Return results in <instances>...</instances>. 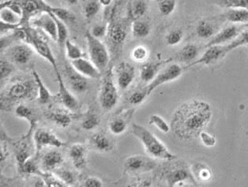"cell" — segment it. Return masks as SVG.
<instances>
[{
	"label": "cell",
	"instance_id": "1",
	"mask_svg": "<svg viewBox=\"0 0 248 187\" xmlns=\"http://www.w3.org/2000/svg\"><path fill=\"white\" fill-rule=\"evenodd\" d=\"M212 116L210 103L200 100L186 102L180 105L172 115L171 130L180 140H193L206 129Z\"/></svg>",
	"mask_w": 248,
	"mask_h": 187
},
{
	"label": "cell",
	"instance_id": "2",
	"mask_svg": "<svg viewBox=\"0 0 248 187\" xmlns=\"http://www.w3.org/2000/svg\"><path fill=\"white\" fill-rule=\"evenodd\" d=\"M132 133L135 137L141 143L145 152L150 157L163 161H174L176 155L168 149L156 136L142 125L134 123Z\"/></svg>",
	"mask_w": 248,
	"mask_h": 187
},
{
	"label": "cell",
	"instance_id": "3",
	"mask_svg": "<svg viewBox=\"0 0 248 187\" xmlns=\"http://www.w3.org/2000/svg\"><path fill=\"white\" fill-rule=\"evenodd\" d=\"M37 93V85L32 80H18L11 84L7 87L6 92L2 93L1 107L5 105L32 99Z\"/></svg>",
	"mask_w": 248,
	"mask_h": 187
},
{
	"label": "cell",
	"instance_id": "4",
	"mask_svg": "<svg viewBox=\"0 0 248 187\" xmlns=\"http://www.w3.org/2000/svg\"><path fill=\"white\" fill-rule=\"evenodd\" d=\"M86 40L90 60L100 71H104L108 65L110 60L109 52L107 47L101 40L93 37L90 31L86 32Z\"/></svg>",
	"mask_w": 248,
	"mask_h": 187
},
{
	"label": "cell",
	"instance_id": "5",
	"mask_svg": "<svg viewBox=\"0 0 248 187\" xmlns=\"http://www.w3.org/2000/svg\"><path fill=\"white\" fill-rule=\"evenodd\" d=\"M119 98V87L114 82L112 71H109L104 77L101 84L99 101L101 107L105 110H112L118 103Z\"/></svg>",
	"mask_w": 248,
	"mask_h": 187
},
{
	"label": "cell",
	"instance_id": "6",
	"mask_svg": "<svg viewBox=\"0 0 248 187\" xmlns=\"http://www.w3.org/2000/svg\"><path fill=\"white\" fill-rule=\"evenodd\" d=\"M26 41H28L30 45H32V47L34 49L35 52L40 55L42 58L47 60V62L52 66L56 72L59 71L58 65H57L56 57L54 56L52 50H51L47 41H45L43 37H41L39 35L38 32L35 30V28L29 27V28L26 29Z\"/></svg>",
	"mask_w": 248,
	"mask_h": 187
},
{
	"label": "cell",
	"instance_id": "7",
	"mask_svg": "<svg viewBox=\"0 0 248 187\" xmlns=\"http://www.w3.org/2000/svg\"><path fill=\"white\" fill-rule=\"evenodd\" d=\"M34 144L35 155L36 157L42 152L45 148L51 147L55 149H60L65 146L66 143L62 141L56 134L50 129L45 128H37L32 136Z\"/></svg>",
	"mask_w": 248,
	"mask_h": 187
},
{
	"label": "cell",
	"instance_id": "8",
	"mask_svg": "<svg viewBox=\"0 0 248 187\" xmlns=\"http://www.w3.org/2000/svg\"><path fill=\"white\" fill-rule=\"evenodd\" d=\"M165 180L169 187H182L187 184L196 186L197 182L190 168L186 165H177L165 173Z\"/></svg>",
	"mask_w": 248,
	"mask_h": 187
},
{
	"label": "cell",
	"instance_id": "9",
	"mask_svg": "<svg viewBox=\"0 0 248 187\" xmlns=\"http://www.w3.org/2000/svg\"><path fill=\"white\" fill-rule=\"evenodd\" d=\"M124 168L131 174H146L157 167L154 158L141 155H133L124 160Z\"/></svg>",
	"mask_w": 248,
	"mask_h": 187
},
{
	"label": "cell",
	"instance_id": "10",
	"mask_svg": "<svg viewBox=\"0 0 248 187\" xmlns=\"http://www.w3.org/2000/svg\"><path fill=\"white\" fill-rule=\"evenodd\" d=\"M35 52L34 49L29 43L15 44L6 50V57L16 65H26L33 58Z\"/></svg>",
	"mask_w": 248,
	"mask_h": 187
},
{
	"label": "cell",
	"instance_id": "11",
	"mask_svg": "<svg viewBox=\"0 0 248 187\" xmlns=\"http://www.w3.org/2000/svg\"><path fill=\"white\" fill-rule=\"evenodd\" d=\"M184 68L181 67L177 64H171L168 65L162 71L159 72L155 79L148 84L146 86L149 95H151L154 90H156L159 86H162L164 84L172 82L174 80L180 78L184 72Z\"/></svg>",
	"mask_w": 248,
	"mask_h": 187
},
{
	"label": "cell",
	"instance_id": "12",
	"mask_svg": "<svg viewBox=\"0 0 248 187\" xmlns=\"http://www.w3.org/2000/svg\"><path fill=\"white\" fill-rule=\"evenodd\" d=\"M31 25L35 28H40L43 30L46 34L57 42V24L53 15L48 11H45L39 14L31 21Z\"/></svg>",
	"mask_w": 248,
	"mask_h": 187
},
{
	"label": "cell",
	"instance_id": "13",
	"mask_svg": "<svg viewBox=\"0 0 248 187\" xmlns=\"http://www.w3.org/2000/svg\"><path fill=\"white\" fill-rule=\"evenodd\" d=\"M225 55L226 53H225L224 46L214 45L211 47L206 48L205 52L201 57L189 64L186 67H184V69H188L199 65H207L214 64L220 59H222L223 57H225Z\"/></svg>",
	"mask_w": 248,
	"mask_h": 187
},
{
	"label": "cell",
	"instance_id": "14",
	"mask_svg": "<svg viewBox=\"0 0 248 187\" xmlns=\"http://www.w3.org/2000/svg\"><path fill=\"white\" fill-rule=\"evenodd\" d=\"M135 78V68L131 64L122 62L116 69V84L120 90H126L131 86Z\"/></svg>",
	"mask_w": 248,
	"mask_h": 187
},
{
	"label": "cell",
	"instance_id": "15",
	"mask_svg": "<svg viewBox=\"0 0 248 187\" xmlns=\"http://www.w3.org/2000/svg\"><path fill=\"white\" fill-rule=\"evenodd\" d=\"M71 67L78 73L84 75L88 79H100L101 71L96 68V65L91 60L81 57L71 61Z\"/></svg>",
	"mask_w": 248,
	"mask_h": 187
},
{
	"label": "cell",
	"instance_id": "16",
	"mask_svg": "<svg viewBox=\"0 0 248 187\" xmlns=\"http://www.w3.org/2000/svg\"><path fill=\"white\" fill-rule=\"evenodd\" d=\"M56 75L59 84V93L57 96L60 102L68 110L73 111L77 110L78 107V102L77 99L66 87L60 71L56 72Z\"/></svg>",
	"mask_w": 248,
	"mask_h": 187
},
{
	"label": "cell",
	"instance_id": "17",
	"mask_svg": "<svg viewBox=\"0 0 248 187\" xmlns=\"http://www.w3.org/2000/svg\"><path fill=\"white\" fill-rule=\"evenodd\" d=\"M69 157L75 169L83 170L88 164L87 148L80 143L72 144L69 150Z\"/></svg>",
	"mask_w": 248,
	"mask_h": 187
},
{
	"label": "cell",
	"instance_id": "18",
	"mask_svg": "<svg viewBox=\"0 0 248 187\" xmlns=\"http://www.w3.org/2000/svg\"><path fill=\"white\" fill-rule=\"evenodd\" d=\"M171 59L160 60L156 62L146 63L141 68L140 70V79L141 81L146 84H150L158 75L159 71L164 65L171 61Z\"/></svg>",
	"mask_w": 248,
	"mask_h": 187
},
{
	"label": "cell",
	"instance_id": "19",
	"mask_svg": "<svg viewBox=\"0 0 248 187\" xmlns=\"http://www.w3.org/2000/svg\"><path fill=\"white\" fill-rule=\"evenodd\" d=\"M135 110H128L122 115L116 116L110 120L108 129L113 135L120 136L124 134L128 127L129 121L134 115Z\"/></svg>",
	"mask_w": 248,
	"mask_h": 187
},
{
	"label": "cell",
	"instance_id": "20",
	"mask_svg": "<svg viewBox=\"0 0 248 187\" xmlns=\"http://www.w3.org/2000/svg\"><path fill=\"white\" fill-rule=\"evenodd\" d=\"M108 36L111 41V45L116 49H120L122 47L126 36L127 32L122 24L119 22H113L108 26Z\"/></svg>",
	"mask_w": 248,
	"mask_h": 187
},
{
	"label": "cell",
	"instance_id": "21",
	"mask_svg": "<svg viewBox=\"0 0 248 187\" xmlns=\"http://www.w3.org/2000/svg\"><path fill=\"white\" fill-rule=\"evenodd\" d=\"M64 161L62 153L58 150L49 151L41 159V167L44 171H54L60 168Z\"/></svg>",
	"mask_w": 248,
	"mask_h": 187
},
{
	"label": "cell",
	"instance_id": "22",
	"mask_svg": "<svg viewBox=\"0 0 248 187\" xmlns=\"http://www.w3.org/2000/svg\"><path fill=\"white\" fill-rule=\"evenodd\" d=\"M238 35V28L235 26H227L217 33L210 41L205 45V49L214 45H220L228 41H232Z\"/></svg>",
	"mask_w": 248,
	"mask_h": 187
},
{
	"label": "cell",
	"instance_id": "23",
	"mask_svg": "<svg viewBox=\"0 0 248 187\" xmlns=\"http://www.w3.org/2000/svg\"><path fill=\"white\" fill-rule=\"evenodd\" d=\"M22 7L23 9V19H25L47 11L49 5L45 3L44 0H26Z\"/></svg>",
	"mask_w": 248,
	"mask_h": 187
},
{
	"label": "cell",
	"instance_id": "24",
	"mask_svg": "<svg viewBox=\"0 0 248 187\" xmlns=\"http://www.w3.org/2000/svg\"><path fill=\"white\" fill-rule=\"evenodd\" d=\"M67 77L71 87L77 93H84L87 91L89 89V82L88 78L78 73L72 68L71 70L67 71Z\"/></svg>",
	"mask_w": 248,
	"mask_h": 187
},
{
	"label": "cell",
	"instance_id": "25",
	"mask_svg": "<svg viewBox=\"0 0 248 187\" xmlns=\"http://www.w3.org/2000/svg\"><path fill=\"white\" fill-rule=\"evenodd\" d=\"M90 145L92 149L99 153H108L113 149V143L103 133L93 134L90 138Z\"/></svg>",
	"mask_w": 248,
	"mask_h": 187
},
{
	"label": "cell",
	"instance_id": "26",
	"mask_svg": "<svg viewBox=\"0 0 248 187\" xmlns=\"http://www.w3.org/2000/svg\"><path fill=\"white\" fill-rule=\"evenodd\" d=\"M22 20H23V17L22 15L14 11L9 5L1 6V10H0L1 22L19 27Z\"/></svg>",
	"mask_w": 248,
	"mask_h": 187
},
{
	"label": "cell",
	"instance_id": "27",
	"mask_svg": "<svg viewBox=\"0 0 248 187\" xmlns=\"http://www.w3.org/2000/svg\"><path fill=\"white\" fill-rule=\"evenodd\" d=\"M47 119L60 128H67L72 122L71 114L66 110H56L51 111L47 114Z\"/></svg>",
	"mask_w": 248,
	"mask_h": 187
},
{
	"label": "cell",
	"instance_id": "28",
	"mask_svg": "<svg viewBox=\"0 0 248 187\" xmlns=\"http://www.w3.org/2000/svg\"><path fill=\"white\" fill-rule=\"evenodd\" d=\"M223 19L232 23H248V9H230L220 15Z\"/></svg>",
	"mask_w": 248,
	"mask_h": 187
},
{
	"label": "cell",
	"instance_id": "29",
	"mask_svg": "<svg viewBox=\"0 0 248 187\" xmlns=\"http://www.w3.org/2000/svg\"><path fill=\"white\" fill-rule=\"evenodd\" d=\"M199 53V48L194 44H188L178 52L176 59L180 62L192 63L197 60Z\"/></svg>",
	"mask_w": 248,
	"mask_h": 187
},
{
	"label": "cell",
	"instance_id": "30",
	"mask_svg": "<svg viewBox=\"0 0 248 187\" xmlns=\"http://www.w3.org/2000/svg\"><path fill=\"white\" fill-rule=\"evenodd\" d=\"M32 75L34 78L35 82L37 85V100L41 104H47L52 99V95L47 86H45L43 80L36 71H32Z\"/></svg>",
	"mask_w": 248,
	"mask_h": 187
},
{
	"label": "cell",
	"instance_id": "31",
	"mask_svg": "<svg viewBox=\"0 0 248 187\" xmlns=\"http://www.w3.org/2000/svg\"><path fill=\"white\" fill-rule=\"evenodd\" d=\"M131 30H132L133 36L136 38H146L151 32V26L146 20L139 18L133 22Z\"/></svg>",
	"mask_w": 248,
	"mask_h": 187
},
{
	"label": "cell",
	"instance_id": "32",
	"mask_svg": "<svg viewBox=\"0 0 248 187\" xmlns=\"http://www.w3.org/2000/svg\"><path fill=\"white\" fill-rule=\"evenodd\" d=\"M15 112L16 116L18 117L19 119H24L28 121L30 124V128L34 129L35 125H36V120L33 117V113L30 107L23 105V104H20L15 108Z\"/></svg>",
	"mask_w": 248,
	"mask_h": 187
},
{
	"label": "cell",
	"instance_id": "33",
	"mask_svg": "<svg viewBox=\"0 0 248 187\" xmlns=\"http://www.w3.org/2000/svg\"><path fill=\"white\" fill-rule=\"evenodd\" d=\"M215 34L214 26L206 20H201L196 26V34L202 39H209Z\"/></svg>",
	"mask_w": 248,
	"mask_h": 187
},
{
	"label": "cell",
	"instance_id": "34",
	"mask_svg": "<svg viewBox=\"0 0 248 187\" xmlns=\"http://www.w3.org/2000/svg\"><path fill=\"white\" fill-rule=\"evenodd\" d=\"M248 45V29L238 34L229 45H225V53H229L238 48Z\"/></svg>",
	"mask_w": 248,
	"mask_h": 187
},
{
	"label": "cell",
	"instance_id": "35",
	"mask_svg": "<svg viewBox=\"0 0 248 187\" xmlns=\"http://www.w3.org/2000/svg\"><path fill=\"white\" fill-rule=\"evenodd\" d=\"M47 11L55 15L56 17H58L59 19L62 20V22H64L65 23L66 22H74L76 19L75 15L66 8L49 6Z\"/></svg>",
	"mask_w": 248,
	"mask_h": 187
},
{
	"label": "cell",
	"instance_id": "36",
	"mask_svg": "<svg viewBox=\"0 0 248 187\" xmlns=\"http://www.w3.org/2000/svg\"><path fill=\"white\" fill-rule=\"evenodd\" d=\"M147 4L145 0H135L130 9V15L134 20L139 19L146 15Z\"/></svg>",
	"mask_w": 248,
	"mask_h": 187
},
{
	"label": "cell",
	"instance_id": "37",
	"mask_svg": "<svg viewBox=\"0 0 248 187\" xmlns=\"http://www.w3.org/2000/svg\"><path fill=\"white\" fill-rule=\"evenodd\" d=\"M64 48L66 50V57L69 60H71V61L83 57L84 52L82 50L78 45L74 43L73 41H71L70 39L66 41Z\"/></svg>",
	"mask_w": 248,
	"mask_h": 187
},
{
	"label": "cell",
	"instance_id": "38",
	"mask_svg": "<svg viewBox=\"0 0 248 187\" xmlns=\"http://www.w3.org/2000/svg\"><path fill=\"white\" fill-rule=\"evenodd\" d=\"M53 16L56 20V24H57V36H58L57 43L61 49H63L66 41L68 40V30H67V27H66L64 22H62V20L59 19L58 17H56L55 15Z\"/></svg>",
	"mask_w": 248,
	"mask_h": 187
},
{
	"label": "cell",
	"instance_id": "39",
	"mask_svg": "<svg viewBox=\"0 0 248 187\" xmlns=\"http://www.w3.org/2000/svg\"><path fill=\"white\" fill-rule=\"evenodd\" d=\"M101 7L102 6L98 0H89L86 2V4L84 5L83 8L84 15L86 19H92L96 16L101 11Z\"/></svg>",
	"mask_w": 248,
	"mask_h": 187
},
{
	"label": "cell",
	"instance_id": "40",
	"mask_svg": "<svg viewBox=\"0 0 248 187\" xmlns=\"http://www.w3.org/2000/svg\"><path fill=\"white\" fill-rule=\"evenodd\" d=\"M149 124L154 125L163 134H168L171 131V125L158 114H152L149 119Z\"/></svg>",
	"mask_w": 248,
	"mask_h": 187
},
{
	"label": "cell",
	"instance_id": "41",
	"mask_svg": "<svg viewBox=\"0 0 248 187\" xmlns=\"http://www.w3.org/2000/svg\"><path fill=\"white\" fill-rule=\"evenodd\" d=\"M56 176L58 177L62 183H64L66 187L67 186H73L76 182V177L75 173L71 170H66V169H56V170L52 171Z\"/></svg>",
	"mask_w": 248,
	"mask_h": 187
},
{
	"label": "cell",
	"instance_id": "42",
	"mask_svg": "<svg viewBox=\"0 0 248 187\" xmlns=\"http://www.w3.org/2000/svg\"><path fill=\"white\" fill-rule=\"evenodd\" d=\"M101 123V119L96 114L90 113L81 121V128L86 131H91L98 127Z\"/></svg>",
	"mask_w": 248,
	"mask_h": 187
},
{
	"label": "cell",
	"instance_id": "43",
	"mask_svg": "<svg viewBox=\"0 0 248 187\" xmlns=\"http://www.w3.org/2000/svg\"><path fill=\"white\" fill-rule=\"evenodd\" d=\"M149 50L145 45H138L133 49L131 52V58L135 62L143 63L149 57Z\"/></svg>",
	"mask_w": 248,
	"mask_h": 187
},
{
	"label": "cell",
	"instance_id": "44",
	"mask_svg": "<svg viewBox=\"0 0 248 187\" xmlns=\"http://www.w3.org/2000/svg\"><path fill=\"white\" fill-rule=\"evenodd\" d=\"M20 172L24 174H37L38 176H41L44 171L39 168L38 166L35 163L33 159L30 158L27 161L18 168Z\"/></svg>",
	"mask_w": 248,
	"mask_h": 187
},
{
	"label": "cell",
	"instance_id": "45",
	"mask_svg": "<svg viewBox=\"0 0 248 187\" xmlns=\"http://www.w3.org/2000/svg\"><path fill=\"white\" fill-rule=\"evenodd\" d=\"M177 2L176 0H159L158 9L163 16H169L175 11Z\"/></svg>",
	"mask_w": 248,
	"mask_h": 187
},
{
	"label": "cell",
	"instance_id": "46",
	"mask_svg": "<svg viewBox=\"0 0 248 187\" xmlns=\"http://www.w3.org/2000/svg\"><path fill=\"white\" fill-rule=\"evenodd\" d=\"M150 96L147 89L145 87L140 90H135V92L131 94L128 98V102L131 105H139L143 103L146 99Z\"/></svg>",
	"mask_w": 248,
	"mask_h": 187
},
{
	"label": "cell",
	"instance_id": "47",
	"mask_svg": "<svg viewBox=\"0 0 248 187\" xmlns=\"http://www.w3.org/2000/svg\"><path fill=\"white\" fill-rule=\"evenodd\" d=\"M183 38H184V33L182 30L180 29H175L168 33V34L165 37V41L168 45L175 46L179 45L182 41Z\"/></svg>",
	"mask_w": 248,
	"mask_h": 187
},
{
	"label": "cell",
	"instance_id": "48",
	"mask_svg": "<svg viewBox=\"0 0 248 187\" xmlns=\"http://www.w3.org/2000/svg\"><path fill=\"white\" fill-rule=\"evenodd\" d=\"M219 6L228 9H248V0H219Z\"/></svg>",
	"mask_w": 248,
	"mask_h": 187
},
{
	"label": "cell",
	"instance_id": "49",
	"mask_svg": "<svg viewBox=\"0 0 248 187\" xmlns=\"http://www.w3.org/2000/svg\"><path fill=\"white\" fill-rule=\"evenodd\" d=\"M15 68L11 60L8 59H3L1 60L0 62V78L1 80H4L13 73Z\"/></svg>",
	"mask_w": 248,
	"mask_h": 187
},
{
	"label": "cell",
	"instance_id": "50",
	"mask_svg": "<svg viewBox=\"0 0 248 187\" xmlns=\"http://www.w3.org/2000/svg\"><path fill=\"white\" fill-rule=\"evenodd\" d=\"M108 26L107 25H96L90 30V34L93 37L100 40L108 36Z\"/></svg>",
	"mask_w": 248,
	"mask_h": 187
},
{
	"label": "cell",
	"instance_id": "51",
	"mask_svg": "<svg viewBox=\"0 0 248 187\" xmlns=\"http://www.w3.org/2000/svg\"><path fill=\"white\" fill-rule=\"evenodd\" d=\"M199 138L201 140L202 143L207 148H213L215 146L216 144V139L214 137V136L210 135L206 132H202L201 134H199Z\"/></svg>",
	"mask_w": 248,
	"mask_h": 187
},
{
	"label": "cell",
	"instance_id": "52",
	"mask_svg": "<svg viewBox=\"0 0 248 187\" xmlns=\"http://www.w3.org/2000/svg\"><path fill=\"white\" fill-rule=\"evenodd\" d=\"M199 165H200V168H199V170L197 171V176L201 180H209L212 174L210 168H208L207 167H205V166L202 165V164H199Z\"/></svg>",
	"mask_w": 248,
	"mask_h": 187
},
{
	"label": "cell",
	"instance_id": "53",
	"mask_svg": "<svg viewBox=\"0 0 248 187\" xmlns=\"http://www.w3.org/2000/svg\"><path fill=\"white\" fill-rule=\"evenodd\" d=\"M84 186L89 187H102L103 183L97 177L90 176L85 180Z\"/></svg>",
	"mask_w": 248,
	"mask_h": 187
},
{
	"label": "cell",
	"instance_id": "54",
	"mask_svg": "<svg viewBox=\"0 0 248 187\" xmlns=\"http://www.w3.org/2000/svg\"><path fill=\"white\" fill-rule=\"evenodd\" d=\"M151 185H152V182L148 179H139V181H136L135 183L131 184V186H135V187H150Z\"/></svg>",
	"mask_w": 248,
	"mask_h": 187
},
{
	"label": "cell",
	"instance_id": "55",
	"mask_svg": "<svg viewBox=\"0 0 248 187\" xmlns=\"http://www.w3.org/2000/svg\"><path fill=\"white\" fill-rule=\"evenodd\" d=\"M98 1L101 6L105 7H109L112 2V0H98Z\"/></svg>",
	"mask_w": 248,
	"mask_h": 187
},
{
	"label": "cell",
	"instance_id": "56",
	"mask_svg": "<svg viewBox=\"0 0 248 187\" xmlns=\"http://www.w3.org/2000/svg\"><path fill=\"white\" fill-rule=\"evenodd\" d=\"M12 1L13 0H0V4H1V6H4V5L11 3V2H12Z\"/></svg>",
	"mask_w": 248,
	"mask_h": 187
},
{
	"label": "cell",
	"instance_id": "57",
	"mask_svg": "<svg viewBox=\"0 0 248 187\" xmlns=\"http://www.w3.org/2000/svg\"><path fill=\"white\" fill-rule=\"evenodd\" d=\"M66 2H68L69 4L74 6V5L77 4L78 0H66Z\"/></svg>",
	"mask_w": 248,
	"mask_h": 187
},
{
	"label": "cell",
	"instance_id": "58",
	"mask_svg": "<svg viewBox=\"0 0 248 187\" xmlns=\"http://www.w3.org/2000/svg\"><path fill=\"white\" fill-rule=\"evenodd\" d=\"M44 1H48V0H44Z\"/></svg>",
	"mask_w": 248,
	"mask_h": 187
},
{
	"label": "cell",
	"instance_id": "59",
	"mask_svg": "<svg viewBox=\"0 0 248 187\" xmlns=\"http://www.w3.org/2000/svg\"><path fill=\"white\" fill-rule=\"evenodd\" d=\"M246 26H248V23L247 24Z\"/></svg>",
	"mask_w": 248,
	"mask_h": 187
}]
</instances>
